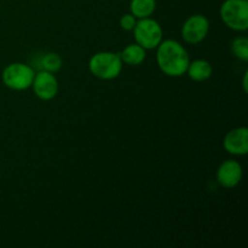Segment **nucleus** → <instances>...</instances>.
<instances>
[{"label":"nucleus","instance_id":"obj_1","mask_svg":"<svg viewBox=\"0 0 248 248\" xmlns=\"http://www.w3.org/2000/svg\"><path fill=\"white\" fill-rule=\"evenodd\" d=\"M156 48V62L164 74L173 78L186 74L190 58L181 43L169 39L161 41Z\"/></svg>","mask_w":248,"mask_h":248},{"label":"nucleus","instance_id":"obj_2","mask_svg":"<svg viewBox=\"0 0 248 248\" xmlns=\"http://www.w3.org/2000/svg\"><path fill=\"white\" fill-rule=\"evenodd\" d=\"M89 69L96 78L102 80H113L119 77L123 69V61L119 53L103 51L91 57Z\"/></svg>","mask_w":248,"mask_h":248},{"label":"nucleus","instance_id":"obj_3","mask_svg":"<svg viewBox=\"0 0 248 248\" xmlns=\"http://www.w3.org/2000/svg\"><path fill=\"white\" fill-rule=\"evenodd\" d=\"M219 12L228 28L236 31H244L248 28L247 0H225Z\"/></svg>","mask_w":248,"mask_h":248},{"label":"nucleus","instance_id":"obj_4","mask_svg":"<svg viewBox=\"0 0 248 248\" xmlns=\"http://www.w3.org/2000/svg\"><path fill=\"white\" fill-rule=\"evenodd\" d=\"M35 72L33 68L24 63H11L2 70V82L9 89L15 91H23L31 87Z\"/></svg>","mask_w":248,"mask_h":248},{"label":"nucleus","instance_id":"obj_5","mask_svg":"<svg viewBox=\"0 0 248 248\" xmlns=\"http://www.w3.org/2000/svg\"><path fill=\"white\" fill-rule=\"evenodd\" d=\"M136 44L142 46L145 50H153L159 46L162 41V28L159 22L147 17L137 21L133 28Z\"/></svg>","mask_w":248,"mask_h":248},{"label":"nucleus","instance_id":"obj_6","mask_svg":"<svg viewBox=\"0 0 248 248\" xmlns=\"http://www.w3.org/2000/svg\"><path fill=\"white\" fill-rule=\"evenodd\" d=\"M210 31V21L203 15L190 16L182 27V36L184 41L191 45L205 40Z\"/></svg>","mask_w":248,"mask_h":248},{"label":"nucleus","instance_id":"obj_7","mask_svg":"<svg viewBox=\"0 0 248 248\" xmlns=\"http://www.w3.org/2000/svg\"><path fill=\"white\" fill-rule=\"evenodd\" d=\"M31 87L38 98L43 99V101H50V99L55 98L57 94L58 81L53 73L40 70L34 77Z\"/></svg>","mask_w":248,"mask_h":248},{"label":"nucleus","instance_id":"obj_8","mask_svg":"<svg viewBox=\"0 0 248 248\" xmlns=\"http://www.w3.org/2000/svg\"><path fill=\"white\" fill-rule=\"evenodd\" d=\"M217 182L228 189L235 188L242 179V167L236 160H225L217 170Z\"/></svg>","mask_w":248,"mask_h":248},{"label":"nucleus","instance_id":"obj_9","mask_svg":"<svg viewBox=\"0 0 248 248\" xmlns=\"http://www.w3.org/2000/svg\"><path fill=\"white\" fill-rule=\"evenodd\" d=\"M223 147L229 154L246 155L248 153V130L247 127H236L229 131L223 140Z\"/></svg>","mask_w":248,"mask_h":248},{"label":"nucleus","instance_id":"obj_10","mask_svg":"<svg viewBox=\"0 0 248 248\" xmlns=\"http://www.w3.org/2000/svg\"><path fill=\"white\" fill-rule=\"evenodd\" d=\"M186 74L194 81H205L212 75V65L206 60H196L189 63Z\"/></svg>","mask_w":248,"mask_h":248},{"label":"nucleus","instance_id":"obj_11","mask_svg":"<svg viewBox=\"0 0 248 248\" xmlns=\"http://www.w3.org/2000/svg\"><path fill=\"white\" fill-rule=\"evenodd\" d=\"M121 61L128 65H138L144 62L145 60V48L138 44H131L127 45L123 50V52L119 53Z\"/></svg>","mask_w":248,"mask_h":248},{"label":"nucleus","instance_id":"obj_12","mask_svg":"<svg viewBox=\"0 0 248 248\" xmlns=\"http://www.w3.org/2000/svg\"><path fill=\"white\" fill-rule=\"evenodd\" d=\"M156 9V0H131V14L136 18H147L154 14Z\"/></svg>","mask_w":248,"mask_h":248},{"label":"nucleus","instance_id":"obj_13","mask_svg":"<svg viewBox=\"0 0 248 248\" xmlns=\"http://www.w3.org/2000/svg\"><path fill=\"white\" fill-rule=\"evenodd\" d=\"M62 58L58 53L56 52H48L41 57L40 60V67L43 70L50 73H56L62 68Z\"/></svg>","mask_w":248,"mask_h":248},{"label":"nucleus","instance_id":"obj_14","mask_svg":"<svg viewBox=\"0 0 248 248\" xmlns=\"http://www.w3.org/2000/svg\"><path fill=\"white\" fill-rule=\"evenodd\" d=\"M232 52L239 60L248 61V39L245 36H237L232 43Z\"/></svg>","mask_w":248,"mask_h":248},{"label":"nucleus","instance_id":"obj_15","mask_svg":"<svg viewBox=\"0 0 248 248\" xmlns=\"http://www.w3.org/2000/svg\"><path fill=\"white\" fill-rule=\"evenodd\" d=\"M136 23H137V18L132 14H126L120 18V27L124 31H133Z\"/></svg>","mask_w":248,"mask_h":248},{"label":"nucleus","instance_id":"obj_16","mask_svg":"<svg viewBox=\"0 0 248 248\" xmlns=\"http://www.w3.org/2000/svg\"><path fill=\"white\" fill-rule=\"evenodd\" d=\"M247 72H246V74H245V79H244V89H245V92L247 91Z\"/></svg>","mask_w":248,"mask_h":248}]
</instances>
